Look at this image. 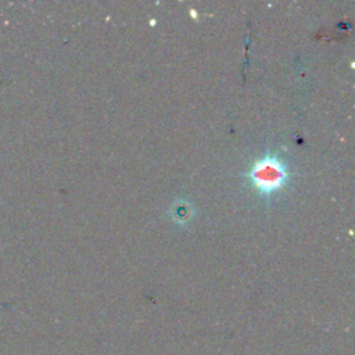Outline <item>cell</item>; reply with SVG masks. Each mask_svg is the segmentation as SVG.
<instances>
[{
	"label": "cell",
	"mask_w": 355,
	"mask_h": 355,
	"mask_svg": "<svg viewBox=\"0 0 355 355\" xmlns=\"http://www.w3.org/2000/svg\"><path fill=\"white\" fill-rule=\"evenodd\" d=\"M250 184L263 197L282 190L288 180L286 164L275 154H265L258 158L248 169Z\"/></svg>",
	"instance_id": "cell-1"
},
{
	"label": "cell",
	"mask_w": 355,
	"mask_h": 355,
	"mask_svg": "<svg viewBox=\"0 0 355 355\" xmlns=\"http://www.w3.org/2000/svg\"><path fill=\"white\" fill-rule=\"evenodd\" d=\"M173 215H175V219L176 220H187L191 215V211H190V207L186 204V202H180V204H176L175 207V211H172Z\"/></svg>",
	"instance_id": "cell-2"
}]
</instances>
